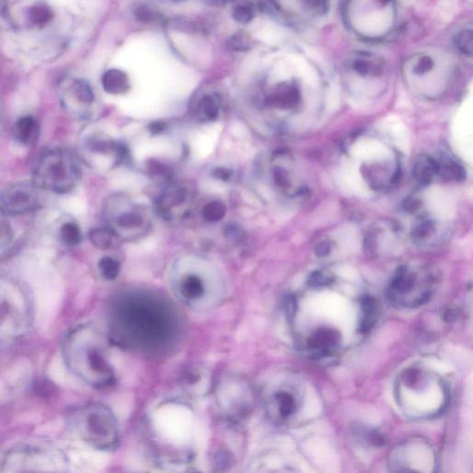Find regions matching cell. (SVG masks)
I'll return each instance as SVG.
<instances>
[{
  "mask_svg": "<svg viewBox=\"0 0 473 473\" xmlns=\"http://www.w3.org/2000/svg\"><path fill=\"white\" fill-rule=\"evenodd\" d=\"M287 315L301 351L314 359L336 355L366 336L377 319L371 296L340 283L330 272L312 274L301 293L289 300Z\"/></svg>",
  "mask_w": 473,
  "mask_h": 473,
  "instance_id": "1",
  "label": "cell"
},
{
  "mask_svg": "<svg viewBox=\"0 0 473 473\" xmlns=\"http://www.w3.org/2000/svg\"><path fill=\"white\" fill-rule=\"evenodd\" d=\"M110 329L113 341L121 347L159 355L178 341L181 322L167 298L150 290L132 289L115 296Z\"/></svg>",
  "mask_w": 473,
  "mask_h": 473,
  "instance_id": "2",
  "label": "cell"
},
{
  "mask_svg": "<svg viewBox=\"0 0 473 473\" xmlns=\"http://www.w3.org/2000/svg\"><path fill=\"white\" fill-rule=\"evenodd\" d=\"M170 279L179 300L193 308H211L222 297V278L211 262L203 257L179 259L173 265Z\"/></svg>",
  "mask_w": 473,
  "mask_h": 473,
  "instance_id": "3",
  "label": "cell"
},
{
  "mask_svg": "<svg viewBox=\"0 0 473 473\" xmlns=\"http://www.w3.org/2000/svg\"><path fill=\"white\" fill-rule=\"evenodd\" d=\"M107 342L93 328H81L68 337L65 357L75 375L96 389H107L116 382L114 368L107 354Z\"/></svg>",
  "mask_w": 473,
  "mask_h": 473,
  "instance_id": "4",
  "label": "cell"
},
{
  "mask_svg": "<svg viewBox=\"0 0 473 473\" xmlns=\"http://www.w3.org/2000/svg\"><path fill=\"white\" fill-rule=\"evenodd\" d=\"M395 395L400 408L413 418L438 414L448 400L445 381L436 373L420 367L408 368L398 376Z\"/></svg>",
  "mask_w": 473,
  "mask_h": 473,
  "instance_id": "5",
  "label": "cell"
},
{
  "mask_svg": "<svg viewBox=\"0 0 473 473\" xmlns=\"http://www.w3.org/2000/svg\"><path fill=\"white\" fill-rule=\"evenodd\" d=\"M81 178L75 157L63 148L44 151L35 163L34 184L40 190L56 193L71 192Z\"/></svg>",
  "mask_w": 473,
  "mask_h": 473,
  "instance_id": "6",
  "label": "cell"
},
{
  "mask_svg": "<svg viewBox=\"0 0 473 473\" xmlns=\"http://www.w3.org/2000/svg\"><path fill=\"white\" fill-rule=\"evenodd\" d=\"M74 431L96 449L112 451L120 444V430L114 413L107 407L93 404L74 412Z\"/></svg>",
  "mask_w": 473,
  "mask_h": 473,
  "instance_id": "7",
  "label": "cell"
},
{
  "mask_svg": "<svg viewBox=\"0 0 473 473\" xmlns=\"http://www.w3.org/2000/svg\"><path fill=\"white\" fill-rule=\"evenodd\" d=\"M437 284L434 271L425 265H408L393 276L387 295L395 305L416 308L430 300Z\"/></svg>",
  "mask_w": 473,
  "mask_h": 473,
  "instance_id": "8",
  "label": "cell"
},
{
  "mask_svg": "<svg viewBox=\"0 0 473 473\" xmlns=\"http://www.w3.org/2000/svg\"><path fill=\"white\" fill-rule=\"evenodd\" d=\"M104 217L107 228L121 242H137L151 231L152 217L145 206L123 196H115L107 202Z\"/></svg>",
  "mask_w": 473,
  "mask_h": 473,
  "instance_id": "9",
  "label": "cell"
},
{
  "mask_svg": "<svg viewBox=\"0 0 473 473\" xmlns=\"http://www.w3.org/2000/svg\"><path fill=\"white\" fill-rule=\"evenodd\" d=\"M389 470V473H436V453L425 440H406L390 453Z\"/></svg>",
  "mask_w": 473,
  "mask_h": 473,
  "instance_id": "10",
  "label": "cell"
},
{
  "mask_svg": "<svg viewBox=\"0 0 473 473\" xmlns=\"http://www.w3.org/2000/svg\"><path fill=\"white\" fill-rule=\"evenodd\" d=\"M217 400L221 414L232 422H242L253 412V390L249 384L240 379H231L221 384L217 389Z\"/></svg>",
  "mask_w": 473,
  "mask_h": 473,
  "instance_id": "11",
  "label": "cell"
},
{
  "mask_svg": "<svg viewBox=\"0 0 473 473\" xmlns=\"http://www.w3.org/2000/svg\"><path fill=\"white\" fill-rule=\"evenodd\" d=\"M300 392L293 384H280L270 389L265 398V411L279 425L292 422L301 409Z\"/></svg>",
  "mask_w": 473,
  "mask_h": 473,
  "instance_id": "12",
  "label": "cell"
},
{
  "mask_svg": "<svg viewBox=\"0 0 473 473\" xmlns=\"http://www.w3.org/2000/svg\"><path fill=\"white\" fill-rule=\"evenodd\" d=\"M0 201L3 208L13 215L35 211L42 206L40 189L34 184L10 185L2 192Z\"/></svg>",
  "mask_w": 473,
  "mask_h": 473,
  "instance_id": "13",
  "label": "cell"
},
{
  "mask_svg": "<svg viewBox=\"0 0 473 473\" xmlns=\"http://www.w3.org/2000/svg\"><path fill=\"white\" fill-rule=\"evenodd\" d=\"M193 202V193L186 188L170 187L157 201V211L165 220L176 222L189 217Z\"/></svg>",
  "mask_w": 473,
  "mask_h": 473,
  "instance_id": "14",
  "label": "cell"
},
{
  "mask_svg": "<svg viewBox=\"0 0 473 473\" xmlns=\"http://www.w3.org/2000/svg\"><path fill=\"white\" fill-rule=\"evenodd\" d=\"M60 99L67 111L82 117L87 107L95 102V93L89 82L77 79L62 85Z\"/></svg>",
  "mask_w": 473,
  "mask_h": 473,
  "instance_id": "15",
  "label": "cell"
},
{
  "mask_svg": "<svg viewBox=\"0 0 473 473\" xmlns=\"http://www.w3.org/2000/svg\"><path fill=\"white\" fill-rule=\"evenodd\" d=\"M301 101V91L294 82H282L267 98V104L279 109H292Z\"/></svg>",
  "mask_w": 473,
  "mask_h": 473,
  "instance_id": "16",
  "label": "cell"
},
{
  "mask_svg": "<svg viewBox=\"0 0 473 473\" xmlns=\"http://www.w3.org/2000/svg\"><path fill=\"white\" fill-rule=\"evenodd\" d=\"M348 67L362 76H378L383 73L384 60L369 52H355L348 59Z\"/></svg>",
  "mask_w": 473,
  "mask_h": 473,
  "instance_id": "17",
  "label": "cell"
},
{
  "mask_svg": "<svg viewBox=\"0 0 473 473\" xmlns=\"http://www.w3.org/2000/svg\"><path fill=\"white\" fill-rule=\"evenodd\" d=\"M412 174L420 186H428L437 175L436 159L428 154H420L414 161Z\"/></svg>",
  "mask_w": 473,
  "mask_h": 473,
  "instance_id": "18",
  "label": "cell"
},
{
  "mask_svg": "<svg viewBox=\"0 0 473 473\" xmlns=\"http://www.w3.org/2000/svg\"><path fill=\"white\" fill-rule=\"evenodd\" d=\"M437 175L445 181H461L465 179V170L461 163L449 154L443 153L436 159Z\"/></svg>",
  "mask_w": 473,
  "mask_h": 473,
  "instance_id": "19",
  "label": "cell"
},
{
  "mask_svg": "<svg viewBox=\"0 0 473 473\" xmlns=\"http://www.w3.org/2000/svg\"><path fill=\"white\" fill-rule=\"evenodd\" d=\"M102 85L107 93L111 95H123L130 89V80L124 71L111 69L104 74Z\"/></svg>",
  "mask_w": 473,
  "mask_h": 473,
  "instance_id": "20",
  "label": "cell"
},
{
  "mask_svg": "<svg viewBox=\"0 0 473 473\" xmlns=\"http://www.w3.org/2000/svg\"><path fill=\"white\" fill-rule=\"evenodd\" d=\"M273 179L276 188L282 193L296 196L300 193L301 188L295 184V177L289 168L276 165L273 168Z\"/></svg>",
  "mask_w": 473,
  "mask_h": 473,
  "instance_id": "21",
  "label": "cell"
},
{
  "mask_svg": "<svg viewBox=\"0 0 473 473\" xmlns=\"http://www.w3.org/2000/svg\"><path fill=\"white\" fill-rule=\"evenodd\" d=\"M38 124L35 118L26 116L19 118L15 126V136L21 145H29L37 138Z\"/></svg>",
  "mask_w": 473,
  "mask_h": 473,
  "instance_id": "22",
  "label": "cell"
},
{
  "mask_svg": "<svg viewBox=\"0 0 473 473\" xmlns=\"http://www.w3.org/2000/svg\"><path fill=\"white\" fill-rule=\"evenodd\" d=\"M89 238L93 244L101 250H109L121 242L114 232L107 226L92 229L90 231Z\"/></svg>",
  "mask_w": 473,
  "mask_h": 473,
  "instance_id": "23",
  "label": "cell"
},
{
  "mask_svg": "<svg viewBox=\"0 0 473 473\" xmlns=\"http://www.w3.org/2000/svg\"><path fill=\"white\" fill-rule=\"evenodd\" d=\"M27 20L31 26L43 27L51 21L52 12L48 4L35 2L26 12Z\"/></svg>",
  "mask_w": 473,
  "mask_h": 473,
  "instance_id": "24",
  "label": "cell"
},
{
  "mask_svg": "<svg viewBox=\"0 0 473 473\" xmlns=\"http://www.w3.org/2000/svg\"><path fill=\"white\" fill-rule=\"evenodd\" d=\"M354 434L362 444L371 445V447H382L386 443L384 434L377 429L366 427L364 425H357L353 429Z\"/></svg>",
  "mask_w": 473,
  "mask_h": 473,
  "instance_id": "25",
  "label": "cell"
},
{
  "mask_svg": "<svg viewBox=\"0 0 473 473\" xmlns=\"http://www.w3.org/2000/svg\"><path fill=\"white\" fill-rule=\"evenodd\" d=\"M197 112L199 117L204 121H215L220 114V105L215 96H204L201 98L197 105Z\"/></svg>",
  "mask_w": 473,
  "mask_h": 473,
  "instance_id": "26",
  "label": "cell"
},
{
  "mask_svg": "<svg viewBox=\"0 0 473 473\" xmlns=\"http://www.w3.org/2000/svg\"><path fill=\"white\" fill-rule=\"evenodd\" d=\"M226 206L223 202L215 200L209 202L204 206L202 215L204 220L209 223H217L226 217Z\"/></svg>",
  "mask_w": 473,
  "mask_h": 473,
  "instance_id": "27",
  "label": "cell"
},
{
  "mask_svg": "<svg viewBox=\"0 0 473 473\" xmlns=\"http://www.w3.org/2000/svg\"><path fill=\"white\" fill-rule=\"evenodd\" d=\"M98 268L102 278L107 281H113L120 276L121 265L117 259L111 256H105L99 261Z\"/></svg>",
  "mask_w": 473,
  "mask_h": 473,
  "instance_id": "28",
  "label": "cell"
},
{
  "mask_svg": "<svg viewBox=\"0 0 473 473\" xmlns=\"http://www.w3.org/2000/svg\"><path fill=\"white\" fill-rule=\"evenodd\" d=\"M60 237L66 245L73 247L81 243L82 235L81 229L75 223H65L60 229Z\"/></svg>",
  "mask_w": 473,
  "mask_h": 473,
  "instance_id": "29",
  "label": "cell"
},
{
  "mask_svg": "<svg viewBox=\"0 0 473 473\" xmlns=\"http://www.w3.org/2000/svg\"><path fill=\"white\" fill-rule=\"evenodd\" d=\"M232 16L238 23L242 24L250 23L254 16V8L253 5L248 3L238 5L232 10Z\"/></svg>",
  "mask_w": 473,
  "mask_h": 473,
  "instance_id": "30",
  "label": "cell"
},
{
  "mask_svg": "<svg viewBox=\"0 0 473 473\" xmlns=\"http://www.w3.org/2000/svg\"><path fill=\"white\" fill-rule=\"evenodd\" d=\"M456 46L462 53L472 56V31L463 30L456 37Z\"/></svg>",
  "mask_w": 473,
  "mask_h": 473,
  "instance_id": "31",
  "label": "cell"
},
{
  "mask_svg": "<svg viewBox=\"0 0 473 473\" xmlns=\"http://www.w3.org/2000/svg\"><path fill=\"white\" fill-rule=\"evenodd\" d=\"M229 49L233 51H248L250 46V39L247 35L244 33L239 32L235 34L233 37L229 38L228 42Z\"/></svg>",
  "mask_w": 473,
  "mask_h": 473,
  "instance_id": "32",
  "label": "cell"
},
{
  "mask_svg": "<svg viewBox=\"0 0 473 473\" xmlns=\"http://www.w3.org/2000/svg\"><path fill=\"white\" fill-rule=\"evenodd\" d=\"M135 16L138 20L143 21V23H152V21H157L161 20L162 15L159 12L153 8L148 6H142L137 8L135 10Z\"/></svg>",
  "mask_w": 473,
  "mask_h": 473,
  "instance_id": "33",
  "label": "cell"
},
{
  "mask_svg": "<svg viewBox=\"0 0 473 473\" xmlns=\"http://www.w3.org/2000/svg\"><path fill=\"white\" fill-rule=\"evenodd\" d=\"M434 62L431 57L427 56V55H420L416 60H415L413 64V71L414 73L418 74V75H422L430 71L431 69L434 68Z\"/></svg>",
  "mask_w": 473,
  "mask_h": 473,
  "instance_id": "34",
  "label": "cell"
},
{
  "mask_svg": "<svg viewBox=\"0 0 473 473\" xmlns=\"http://www.w3.org/2000/svg\"><path fill=\"white\" fill-rule=\"evenodd\" d=\"M214 176L221 181H229L231 178L232 172L226 168H220L215 170Z\"/></svg>",
  "mask_w": 473,
  "mask_h": 473,
  "instance_id": "35",
  "label": "cell"
},
{
  "mask_svg": "<svg viewBox=\"0 0 473 473\" xmlns=\"http://www.w3.org/2000/svg\"><path fill=\"white\" fill-rule=\"evenodd\" d=\"M165 128L166 124L163 123L162 121H156V123H153L149 126L151 132H153L154 134H160V132L164 131Z\"/></svg>",
  "mask_w": 473,
  "mask_h": 473,
  "instance_id": "36",
  "label": "cell"
},
{
  "mask_svg": "<svg viewBox=\"0 0 473 473\" xmlns=\"http://www.w3.org/2000/svg\"><path fill=\"white\" fill-rule=\"evenodd\" d=\"M276 473H292V472H276Z\"/></svg>",
  "mask_w": 473,
  "mask_h": 473,
  "instance_id": "37",
  "label": "cell"
},
{
  "mask_svg": "<svg viewBox=\"0 0 473 473\" xmlns=\"http://www.w3.org/2000/svg\"><path fill=\"white\" fill-rule=\"evenodd\" d=\"M189 473H198V472H189Z\"/></svg>",
  "mask_w": 473,
  "mask_h": 473,
  "instance_id": "38",
  "label": "cell"
}]
</instances>
